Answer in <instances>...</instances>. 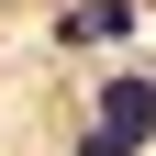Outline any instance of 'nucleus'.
Returning <instances> with one entry per match:
<instances>
[{"label": "nucleus", "mask_w": 156, "mask_h": 156, "mask_svg": "<svg viewBox=\"0 0 156 156\" xmlns=\"http://www.w3.org/2000/svg\"><path fill=\"white\" fill-rule=\"evenodd\" d=\"M101 123L123 134V145H145V134H156V78H112V89H101Z\"/></svg>", "instance_id": "obj_1"}, {"label": "nucleus", "mask_w": 156, "mask_h": 156, "mask_svg": "<svg viewBox=\"0 0 156 156\" xmlns=\"http://www.w3.org/2000/svg\"><path fill=\"white\" fill-rule=\"evenodd\" d=\"M78 156H134V145H123L112 123H89V134H78Z\"/></svg>", "instance_id": "obj_3"}, {"label": "nucleus", "mask_w": 156, "mask_h": 156, "mask_svg": "<svg viewBox=\"0 0 156 156\" xmlns=\"http://www.w3.org/2000/svg\"><path fill=\"white\" fill-rule=\"evenodd\" d=\"M123 23H134L123 0H78V11H67V23H56V34H67V45H112V34H123Z\"/></svg>", "instance_id": "obj_2"}]
</instances>
